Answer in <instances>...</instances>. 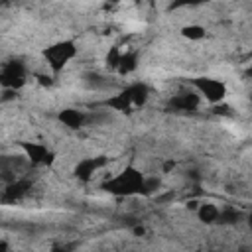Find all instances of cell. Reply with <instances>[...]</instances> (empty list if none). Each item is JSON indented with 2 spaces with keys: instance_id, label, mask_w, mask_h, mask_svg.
Segmentation results:
<instances>
[{
  "instance_id": "cell-1",
  "label": "cell",
  "mask_w": 252,
  "mask_h": 252,
  "mask_svg": "<svg viewBox=\"0 0 252 252\" xmlns=\"http://www.w3.org/2000/svg\"><path fill=\"white\" fill-rule=\"evenodd\" d=\"M142 181H144V175L140 169H136L134 165H128L124 167L118 175L110 177L108 181H104V191L112 193V195H118V197H130V195H138L140 193V187H142Z\"/></svg>"
},
{
  "instance_id": "cell-2",
  "label": "cell",
  "mask_w": 252,
  "mask_h": 252,
  "mask_svg": "<svg viewBox=\"0 0 252 252\" xmlns=\"http://www.w3.org/2000/svg\"><path fill=\"white\" fill-rule=\"evenodd\" d=\"M75 55H77V45L71 39L57 41V43L49 45L43 51V57H45V61H47V65H49V69L53 73H59Z\"/></svg>"
},
{
  "instance_id": "cell-3",
  "label": "cell",
  "mask_w": 252,
  "mask_h": 252,
  "mask_svg": "<svg viewBox=\"0 0 252 252\" xmlns=\"http://www.w3.org/2000/svg\"><path fill=\"white\" fill-rule=\"evenodd\" d=\"M28 81V67L20 59H10L0 67V89L18 91Z\"/></svg>"
},
{
  "instance_id": "cell-4",
  "label": "cell",
  "mask_w": 252,
  "mask_h": 252,
  "mask_svg": "<svg viewBox=\"0 0 252 252\" xmlns=\"http://www.w3.org/2000/svg\"><path fill=\"white\" fill-rule=\"evenodd\" d=\"M193 87H195V93L211 104H220L226 96V85L213 77H197L193 79Z\"/></svg>"
},
{
  "instance_id": "cell-5",
  "label": "cell",
  "mask_w": 252,
  "mask_h": 252,
  "mask_svg": "<svg viewBox=\"0 0 252 252\" xmlns=\"http://www.w3.org/2000/svg\"><path fill=\"white\" fill-rule=\"evenodd\" d=\"M104 165H106V158H104V156H98V158H83V159L75 165L73 173H75V177L81 179V181H91L93 175H96V171L102 169Z\"/></svg>"
},
{
  "instance_id": "cell-6",
  "label": "cell",
  "mask_w": 252,
  "mask_h": 252,
  "mask_svg": "<svg viewBox=\"0 0 252 252\" xmlns=\"http://www.w3.org/2000/svg\"><path fill=\"white\" fill-rule=\"evenodd\" d=\"M30 189H32V181L26 177H18L6 185L4 193H2V201L4 203H16L22 197H26L30 193Z\"/></svg>"
},
{
  "instance_id": "cell-7",
  "label": "cell",
  "mask_w": 252,
  "mask_h": 252,
  "mask_svg": "<svg viewBox=\"0 0 252 252\" xmlns=\"http://www.w3.org/2000/svg\"><path fill=\"white\" fill-rule=\"evenodd\" d=\"M22 150L26 152L28 159L32 163H51L53 161V152L43 146V144H37V142H24L22 144Z\"/></svg>"
},
{
  "instance_id": "cell-8",
  "label": "cell",
  "mask_w": 252,
  "mask_h": 252,
  "mask_svg": "<svg viewBox=\"0 0 252 252\" xmlns=\"http://www.w3.org/2000/svg\"><path fill=\"white\" fill-rule=\"evenodd\" d=\"M122 94L128 98V102H130L132 108H138V106H144L146 104V100L150 96V89H148L146 83H132V85H128L122 91Z\"/></svg>"
},
{
  "instance_id": "cell-9",
  "label": "cell",
  "mask_w": 252,
  "mask_h": 252,
  "mask_svg": "<svg viewBox=\"0 0 252 252\" xmlns=\"http://www.w3.org/2000/svg\"><path fill=\"white\" fill-rule=\"evenodd\" d=\"M175 110H183V112H191V110H197L199 104H201V96L195 93V91H183L179 94H175L169 102Z\"/></svg>"
},
{
  "instance_id": "cell-10",
  "label": "cell",
  "mask_w": 252,
  "mask_h": 252,
  "mask_svg": "<svg viewBox=\"0 0 252 252\" xmlns=\"http://www.w3.org/2000/svg\"><path fill=\"white\" fill-rule=\"evenodd\" d=\"M59 120L63 122V126H67L71 130H79V128L87 126L89 114L85 110H79V108H63L59 112Z\"/></svg>"
},
{
  "instance_id": "cell-11",
  "label": "cell",
  "mask_w": 252,
  "mask_h": 252,
  "mask_svg": "<svg viewBox=\"0 0 252 252\" xmlns=\"http://www.w3.org/2000/svg\"><path fill=\"white\" fill-rule=\"evenodd\" d=\"M136 67H138V53L136 51L120 53V61H118V67H116V71L120 75H130L132 71H136Z\"/></svg>"
},
{
  "instance_id": "cell-12",
  "label": "cell",
  "mask_w": 252,
  "mask_h": 252,
  "mask_svg": "<svg viewBox=\"0 0 252 252\" xmlns=\"http://www.w3.org/2000/svg\"><path fill=\"white\" fill-rule=\"evenodd\" d=\"M219 207L215 205V203H203V205H199V209H197V217H199V220H203L205 224H213V222H217V219H219Z\"/></svg>"
},
{
  "instance_id": "cell-13",
  "label": "cell",
  "mask_w": 252,
  "mask_h": 252,
  "mask_svg": "<svg viewBox=\"0 0 252 252\" xmlns=\"http://www.w3.org/2000/svg\"><path fill=\"white\" fill-rule=\"evenodd\" d=\"M240 220H242V213L238 209H234V207H226V209L219 211L217 222H220V224H236Z\"/></svg>"
},
{
  "instance_id": "cell-14",
  "label": "cell",
  "mask_w": 252,
  "mask_h": 252,
  "mask_svg": "<svg viewBox=\"0 0 252 252\" xmlns=\"http://www.w3.org/2000/svg\"><path fill=\"white\" fill-rule=\"evenodd\" d=\"M108 108H112V110H118V112H128V110H132V106H130V102H128V98L122 94V91L118 93V94H114V96H110V98H106V102H104Z\"/></svg>"
},
{
  "instance_id": "cell-15",
  "label": "cell",
  "mask_w": 252,
  "mask_h": 252,
  "mask_svg": "<svg viewBox=\"0 0 252 252\" xmlns=\"http://www.w3.org/2000/svg\"><path fill=\"white\" fill-rule=\"evenodd\" d=\"M161 187V179L159 177H146L144 175V181H142V187H140V193L138 195H144V197H152L159 191Z\"/></svg>"
},
{
  "instance_id": "cell-16",
  "label": "cell",
  "mask_w": 252,
  "mask_h": 252,
  "mask_svg": "<svg viewBox=\"0 0 252 252\" xmlns=\"http://www.w3.org/2000/svg\"><path fill=\"white\" fill-rule=\"evenodd\" d=\"M205 33H207L205 28L199 26V24H189V26H183V28H181V35L187 37V39H191V41H199V39H203Z\"/></svg>"
},
{
  "instance_id": "cell-17",
  "label": "cell",
  "mask_w": 252,
  "mask_h": 252,
  "mask_svg": "<svg viewBox=\"0 0 252 252\" xmlns=\"http://www.w3.org/2000/svg\"><path fill=\"white\" fill-rule=\"evenodd\" d=\"M83 81L91 87V89H100V87H106V79L102 77V75H98V73H85L83 75Z\"/></svg>"
},
{
  "instance_id": "cell-18",
  "label": "cell",
  "mask_w": 252,
  "mask_h": 252,
  "mask_svg": "<svg viewBox=\"0 0 252 252\" xmlns=\"http://www.w3.org/2000/svg\"><path fill=\"white\" fill-rule=\"evenodd\" d=\"M120 49L118 47H112L110 51H108V55H106V65L110 67V69H114L116 71V67H118V61H120Z\"/></svg>"
},
{
  "instance_id": "cell-19",
  "label": "cell",
  "mask_w": 252,
  "mask_h": 252,
  "mask_svg": "<svg viewBox=\"0 0 252 252\" xmlns=\"http://www.w3.org/2000/svg\"><path fill=\"white\" fill-rule=\"evenodd\" d=\"M71 248H73L71 244H57V246L51 248V252H69Z\"/></svg>"
},
{
  "instance_id": "cell-20",
  "label": "cell",
  "mask_w": 252,
  "mask_h": 252,
  "mask_svg": "<svg viewBox=\"0 0 252 252\" xmlns=\"http://www.w3.org/2000/svg\"><path fill=\"white\" fill-rule=\"evenodd\" d=\"M0 252H10L8 242H6V240H2V238H0Z\"/></svg>"
},
{
  "instance_id": "cell-21",
  "label": "cell",
  "mask_w": 252,
  "mask_h": 252,
  "mask_svg": "<svg viewBox=\"0 0 252 252\" xmlns=\"http://www.w3.org/2000/svg\"><path fill=\"white\" fill-rule=\"evenodd\" d=\"M144 232H146V230H144V226H134V234H138V236H140V234H144Z\"/></svg>"
},
{
  "instance_id": "cell-22",
  "label": "cell",
  "mask_w": 252,
  "mask_h": 252,
  "mask_svg": "<svg viewBox=\"0 0 252 252\" xmlns=\"http://www.w3.org/2000/svg\"><path fill=\"white\" fill-rule=\"evenodd\" d=\"M0 91H2V89H0Z\"/></svg>"
}]
</instances>
